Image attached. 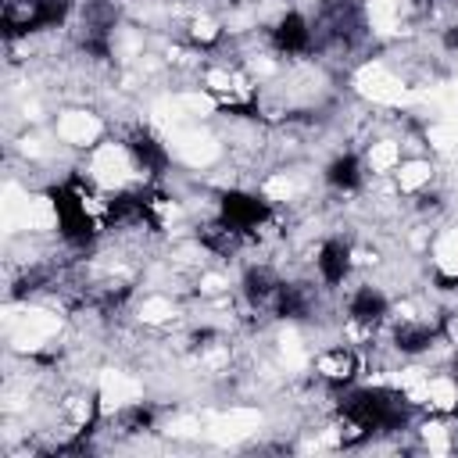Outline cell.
Instances as JSON below:
<instances>
[{
    "label": "cell",
    "instance_id": "21",
    "mask_svg": "<svg viewBox=\"0 0 458 458\" xmlns=\"http://www.w3.org/2000/svg\"><path fill=\"white\" fill-rule=\"evenodd\" d=\"M422 440L433 454H444L451 451V437H447V426L444 422H422Z\"/></svg>",
    "mask_w": 458,
    "mask_h": 458
},
{
    "label": "cell",
    "instance_id": "13",
    "mask_svg": "<svg viewBox=\"0 0 458 458\" xmlns=\"http://www.w3.org/2000/svg\"><path fill=\"white\" fill-rule=\"evenodd\" d=\"M172 315H175V304L165 293H150V297H143L136 304V318L143 326H165V322H172Z\"/></svg>",
    "mask_w": 458,
    "mask_h": 458
},
{
    "label": "cell",
    "instance_id": "16",
    "mask_svg": "<svg viewBox=\"0 0 458 458\" xmlns=\"http://www.w3.org/2000/svg\"><path fill=\"white\" fill-rule=\"evenodd\" d=\"M433 261L440 272L458 276V229H447L437 243H433Z\"/></svg>",
    "mask_w": 458,
    "mask_h": 458
},
{
    "label": "cell",
    "instance_id": "3",
    "mask_svg": "<svg viewBox=\"0 0 458 458\" xmlns=\"http://www.w3.org/2000/svg\"><path fill=\"white\" fill-rule=\"evenodd\" d=\"M168 143H172L175 157L182 165H190V168H208V165H215L222 157V143L211 132H200V129H190V125L168 132Z\"/></svg>",
    "mask_w": 458,
    "mask_h": 458
},
{
    "label": "cell",
    "instance_id": "14",
    "mask_svg": "<svg viewBox=\"0 0 458 458\" xmlns=\"http://www.w3.org/2000/svg\"><path fill=\"white\" fill-rule=\"evenodd\" d=\"M279 358H283V369H290V372H297V369L308 365V347H304V340L293 329H283L279 333Z\"/></svg>",
    "mask_w": 458,
    "mask_h": 458
},
{
    "label": "cell",
    "instance_id": "23",
    "mask_svg": "<svg viewBox=\"0 0 458 458\" xmlns=\"http://www.w3.org/2000/svg\"><path fill=\"white\" fill-rule=\"evenodd\" d=\"M222 290H229V279L225 276H215V272L200 276V293H222Z\"/></svg>",
    "mask_w": 458,
    "mask_h": 458
},
{
    "label": "cell",
    "instance_id": "4",
    "mask_svg": "<svg viewBox=\"0 0 458 458\" xmlns=\"http://www.w3.org/2000/svg\"><path fill=\"white\" fill-rule=\"evenodd\" d=\"M89 179L114 190V186H125L132 179V161H129V150L122 143H100L89 157Z\"/></svg>",
    "mask_w": 458,
    "mask_h": 458
},
{
    "label": "cell",
    "instance_id": "24",
    "mask_svg": "<svg viewBox=\"0 0 458 458\" xmlns=\"http://www.w3.org/2000/svg\"><path fill=\"white\" fill-rule=\"evenodd\" d=\"M197 429H200L197 419H175V422H168V433H172V437H193Z\"/></svg>",
    "mask_w": 458,
    "mask_h": 458
},
{
    "label": "cell",
    "instance_id": "12",
    "mask_svg": "<svg viewBox=\"0 0 458 458\" xmlns=\"http://www.w3.org/2000/svg\"><path fill=\"white\" fill-rule=\"evenodd\" d=\"M365 165H369V172H376V175L394 172V168L401 165V143H397V140H376V143L369 147V154H365Z\"/></svg>",
    "mask_w": 458,
    "mask_h": 458
},
{
    "label": "cell",
    "instance_id": "5",
    "mask_svg": "<svg viewBox=\"0 0 458 458\" xmlns=\"http://www.w3.org/2000/svg\"><path fill=\"white\" fill-rule=\"evenodd\" d=\"M97 401H100V411H122V408H132V404L143 401V383L132 379L129 372L104 369L100 379H97Z\"/></svg>",
    "mask_w": 458,
    "mask_h": 458
},
{
    "label": "cell",
    "instance_id": "11",
    "mask_svg": "<svg viewBox=\"0 0 458 458\" xmlns=\"http://www.w3.org/2000/svg\"><path fill=\"white\" fill-rule=\"evenodd\" d=\"M354 369H358V361H354V354L344 351V347L326 351V354L315 358V372L326 376V379H347V376H354Z\"/></svg>",
    "mask_w": 458,
    "mask_h": 458
},
{
    "label": "cell",
    "instance_id": "17",
    "mask_svg": "<svg viewBox=\"0 0 458 458\" xmlns=\"http://www.w3.org/2000/svg\"><path fill=\"white\" fill-rule=\"evenodd\" d=\"M426 143L437 150H454L458 147V118H440L426 129Z\"/></svg>",
    "mask_w": 458,
    "mask_h": 458
},
{
    "label": "cell",
    "instance_id": "7",
    "mask_svg": "<svg viewBox=\"0 0 458 458\" xmlns=\"http://www.w3.org/2000/svg\"><path fill=\"white\" fill-rule=\"evenodd\" d=\"M100 132H104V122L86 107H72L57 118V136L68 147H93L100 140Z\"/></svg>",
    "mask_w": 458,
    "mask_h": 458
},
{
    "label": "cell",
    "instance_id": "1",
    "mask_svg": "<svg viewBox=\"0 0 458 458\" xmlns=\"http://www.w3.org/2000/svg\"><path fill=\"white\" fill-rule=\"evenodd\" d=\"M7 333H11V347L14 351H39L50 336L61 333V315L50 311V308H36V304H25V308H7Z\"/></svg>",
    "mask_w": 458,
    "mask_h": 458
},
{
    "label": "cell",
    "instance_id": "15",
    "mask_svg": "<svg viewBox=\"0 0 458 458\" xmlns=\"http://www.w3.org/2000/svg\"><path fill=\"white\" fill-rule=\"evenodd\" d=\"M429 408H437V411H454L458 408V383L451 376H433L429 379Z\"/></svg>",
    "mask_w": 458,
    "mask_h": 458
},
{
    "label": "cell",
    "instance_id": "10",
    "mask_svg": "<svg viewBox=\"0 0 458 458\" xmlns=\"http://www.w3.org/2000/svg\"><path fill=\"white\" fill-rule=\"evenodd\" d=\"M394 175H397V190L401 193H415L433 179V165L426 157H411V161H401Z\"/></svg>",
    "mask_w": 458,
    "mask_h": 458
},
{
    "label": "cell",
    "instance_id": "22",
    "mask_svg": "<svg viewBox=\"0 0 458 458\" xmlns=\"http://www.w3.org/2000/svg\"><path fill=\"white\" fill-rule=\"evenodd\" d=\"M218 36V25L211 21V18H193V39H204V43H211Z\"/></svg>",
    "mask_w": 458,
    "mask_h": 458
},
{
    "label": "cell",
    "instance_id": "8",
    "mask_svg": "<svg viewBox=\"0 0 458 458\" xmlns=\"http://www.w3.org/2000/svg\"><path fill=\"white\" fill-rule=\"evenodd\" d=\"M57 225V208L50 197H39V193H29L21 215H18V229L14 233H47Z\"/></svg>",
    "mask_w": 458,
    "mask_h": 458
},
{
    "label": "cell",
    "instance_id": "19",
    "mask_svg": "<svg viewBox=\"0 0 458 458\" xmlns=\"http://www.w3.org/2000/svg\"><path fill=\"white\" fill-rule=\"evenodd\" d=\"M261 193H265L268 200H276V204H286V200H293V193H297V182H293L286 172H276V175H268V179H265Z\"/></svg>",
    "mask_w": 458,
    "mask_h": 458
},
{
    "label": "cell",
    "instance_id": "18",
    "mask_svg": "<svg viewBox=\"0 0 458 458\" xmlns=\"http://www.w3.org/2000/svg\"><path fill=\"white\" fill-rule=\"evenodd\" d=\"M179 100V107L186 111V118L193 122V118H208V114H215V97L211 93H200V89H190V93H179L175 97Z\"/></svg>",
    "mask_w": 458,
    "mask_h": 458
},
{
    "label": "cell",
    "instance_id": "6",
    "mask_svg": "<svg viewBox=\"0 0 458 458\" xmlns=\"http://www.w3.org/2000/svg\"><path fill=\"white\" fill-rule=\"evenodd\" d=\"M258 429H261V411L258 408H229V411L215 415L204 426L208 440H215V444H240V440L254 437Z\"/></svg>",
    "mask_w": 458,
    "mask_h": 458
},
{
    "label": "cell",
    "instance_id": "20",
    "mask_svg": "<svg viewBox=\"0 0 458 458\" xmlns=\"http://www.w3.org/2000/svg\"><path fill=\"white\" fill-rule=\"evenodd\" d=\"M204 86L211 93H233V89H240V79L229 68H208L204 72Z\"/></svg>",
    "mask_w": 458,
    "mask_h": 458
},
{
    "label": "cell",
    "instance_id": "9",
    "mask_svg": "<svg viewBox=\"0 0 458 458\" xmlns=\"http://www.w3.org/2000/svg\"><path fill=\"white\" fill-rule=\"evenodd\" d=\"M401 14H404V0H369V25L379 36H397Z\"/></svg>",
    "mask_w": 458,
    "mask_h": 458
},
{
    "label": "cell",
    "instance_id": "2",
    "mask_svg": "<svg viewBox=\"0 0 458 458\" xmlns=\"http://www.w3.org/2000/svg\"><path fill=\"white\" fill-rule=\"evenodd\" d=\"M354 86H358V93L365 97V100H372V104H383V107H401V104H419V93H411L386 64H379V61H369V64H361L358 68V75H354Z\"/></svg>",
    "mask_w": 458,
    "mask_h": 458
}]
</instances>
